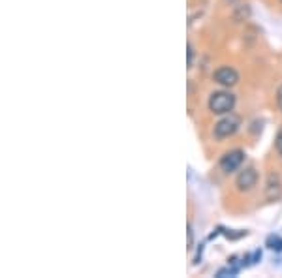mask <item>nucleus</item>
<instances>
[{"label":"nucleus","instance_id":"f257e3e1","mask_svg":"<svg viewBox=\"0 0 282 278\" xmlns=\"http://www.w3.org/2000/svg\"><path fill=\"white\" fill-rule=\"evenodd\" d=\"M209 111L215 115H228L235 107V96L230 90H216L209 96Z\"/></svg>","mask_w":282,"mask_h":278},{"label":"nucleus","instance_id":"f03ea898","mask_svg":"<svg viewBox=\"0 0 282 278\" xmlns=\"http://www.w3.org/2000/svg\"><path fill=\"white\" fill-rule=\"evenodd\" d=\"M239 128H241V118L232 115V113H228V115H224V117L215 124L213 134H215L216 139H228V137L235 136Z\"/></svg>","mask_w":282,"mask_h":278},{"label":"nucleus","instance_id":"7ed1b4c3","mask_svg":"<svg viewBox=\"0 0 282 278\" xmlns=\"http://www.w3.org/2000/svg\"><path fill=\"white\" fill-rule=\"evenodd\" d=\"M243 162H245V150L235 148V150H230V152H226V155L222 156L220 162H218V166H220V169L224 173L230 175V173H233V171H237Z\"/></svg>","mask_w":282,"mask_h":278},{"label":"nucleus","instance_id":"20e7f679","mask_svg":"<svg viewBox=\"0 0 282 278\" xmlns=\"http://www.w3.org/2000/svg\"><path fill=\"white\" fill-rule=\"evenodd\" d=\"M213 79H215V83H218L220 87L232 88L239 83V72L235 68H232V66H220V68L215 70Z\"/></svg>","mask_w":282,"mask_h":278},{"label":"nucleus","instance_id":"39448f33","mask_svg":"<svg viewBox=\"0 0 282 278\" xmlns=\"http://www.w3.org/2000/svg\"><path fill=\"white\" fill-rule=\"evenodd\" d=\"M258 184V171L256 167H245L243 171H239L237 179H235V186L239 192H250L254 186Z\"/></svg>","mask_w":282,"mask_h":278},{"label":"nucleus","instance_id":"423d86ee","mask_svg":"<svg viewBox=\"0 0 282 278\" xmlns=\"http://www.w3.org/2000/svg\"><path fill=\"white\" fill-rule=\"evenodd\" d=\"M265 198L267 201H278L282 198V179L278 173H269L265 180Z\"/></svg>","mask_w":282,"mask_h":278},{"label":"nucleus","instance_id":"0eeeda50","mask_svg":"<svg viewBox=\"0 0 282 278\" xmlns=\"http://www.w3.org/2000/svg\"><path fill=\"white\" fill-rule=\"evenodd\" d=\"M194 56H196V49H194V45L188 42V44H186V68L188 70L194 66Z\"/></svg>","mask_w":282,"mask_h":278},{"label":"nucleus","instance_id":"6e6552de","mask_svg":"<svg viewBox=\"0 0 282 278\" xmlns=\"http://www.w3.org/2000/svg\"><path fill=\"white\" fill-rule=\"evenodd\" d=\"M267 246L273 250H282V239L280 237H269L267 239Z\"/></svg>","mask_w":282,"mask_h":278},{"label":"nucleus","instance_id":"1a4fd4ad","mask_svg":"<svg viewBox=\"0 0 282 278\" xmlns=\"http://www.w3.org/2000/svg\"><path fill=\"white\" fill-rule=\"evenodd\" d=\"M186 237H188V242H186V248L192 250L194 248V228H192V224L186 226Z\"/></svg>","mask_w":282,"mask_h":278},{"label":"nucleus","instance_id":"9d476101","mask_svg":"<svg viewBox=\"0 0 282 278\" xmlns=\"http://www.w3.org/2000/svg\"><path fill=\"white\" fill-rule=\"evenodd\" d=\"M275 148H276V152H278V156H282V126H280V130L276 132V137H275Z\"/></svg>","mask_w":282,"mask_h":278},{"label":"nucleus","instance_id":"9b49d317","mask_svg":"<svg viewBox=\"0 0 282 278\" xmlns=\"http://www.w3.org/2000/svg\"><path fill=\"white\" fill-rule=\"evenodd\" d=\"M276 105H278V109L282 111V85L276 90Z\"/></svg>","mask_w":282,"mask_h":278}]
</instances>
